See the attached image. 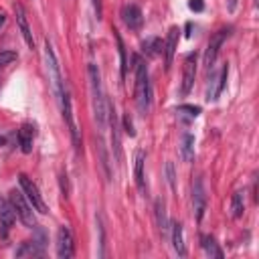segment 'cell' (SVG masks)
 <instances>
[{"label": "cell", "mask_w": 259, "mask_h": 259, "mask_svg": "<svg viewBox=\"0 0 259 259\" xmlns=\"http://www.w3.org/2000/svg\"><path fill=\"white\" fill-rule=\"evenodd\" d=\"M229 35H231V28H221V30H217L215 35L211 37V41H209V45H207V51H205V59H203L207 71L213 69V65H215V61H217V55H219L223 43L227 41V37H229Z\"/></svg>", "instance_id": "cell-7"}, {"label": "cell", "mask_w": 259, "mask_h": 259, "mask_svg": "<svg viewBox=\"0 0 259 259\" xmlns=\"http://www.w3.org/2000/svg\"><path fill=\"white\" fill-rule=\"evenodd\" d=\"M227 77H229V65H225V67L221 69V73H219V77L215 79V81H217V83H215V89L209 91V95H207L209 102H215L217 97L223 93V89H225V85H227Z\"/></svg>", "instance_id": "cell-21"}, {"label": "cell", "mask_w": 259, "mask_h": 259, "mask_svg": "<svg viewBox=\"0 0 259 259\" xmlns=\"http://www.w3.org/2000/svg\"><path fill=\"white\" fill-rule=\"evenodd\" d=\"M154 215H156V225H158V229L162 233V237L168 235V229H170V223H168V215H166V205L162 199H156L154 203Z\"/></svg>", "instance_id": "cell-14"}, {"label": "cell", "mask_w": 259, "mask_h": 259, "mask_svg": "<svg viewBox=\"0 0 259 259\" xmlns=\"http://www.w3.org/2000/svg\"><path fill=\"white\" fill-rule=\"evenodd\" d=\"M188 8L194 12H203L205 10V0H188Z\"/></svg>", "instance_id": "cell-32"}, {"label": "cell", "mask_w": 259, "mask_h": 259, "mask_svg": "<svg viewBox=\"0 0 259 259\" xmlns=\"http://www.w3.org/2000/svg\"><path fill=\"white\" fill-rule=\"evenodd\" d=\"M12 61H16V53L14 51H2V53H0V67L10 65Z\"/></svg>", "instance_id": "cell-31"}, {"label": "cell", "mask_w": 259, "mask_h": 259, "mask_svg": "<svg viewBox=\"0 0 259 259\" xmlns=\"http://www.w3.org/2000/svg\"><path fill=\"white\" fill-rule=\"evenodd\" d=\"M178 26H172L168 30V37H166V43H164V61H166V69H170V65L174 61V53H176V47H178Z\"/></svg>", "instance_id": "cell-13"}, {"label": "cell", "mask_w": 259, "mask_h": 259, "mask_svg": "<svg viewBox=\"0 0 259 259\" xmlns=\"http://www.w3.org/2000/svg\"><path fill=\"white\" fill-rule=\"evenodd\" d=\"M194 77H197V53H190L184 59V69H182V85H180V93L188 95L192 85H194Z\"/></svg>", "instance_id": "cell-9"}, {"label": "cell", "mask_w": 259, "mask_h": 259, "mask_svg": "<svg viewBox=\"0 0 259 259\" xmlns=\"http://www.w3.org/2000/svg\"><path fill=\"white\" fill-rule=\"evenodd\" d=\"M178 112H180V114H188V116H192V118H197V116L201 114V108H199V106L182 104V106H178Z\"/></svg>", "instance_id": "cell-30"}, {"label": "cell", "mask_w": 259, "mask_h": 259, "mask_svg": "<svg viewBox=\"0 0 259 259\" xmlns=\"http://www.w3.org/2000/svg\"><path fill=\"white\" fill-rule=\"evenodd\" d=\"M122 122H124V130H126V134H130V136H136V130H134V122H132V118H130V114H124V118H122Z\"/></svg>", "instance_id": "cell-29"}, {"label": "cell", "mask_w": 259, "mask_h": 259, "mask_svg": "<svg viewBox=\"0 0 259 259\" xmlns=\"http://www.w3.org/2000/svg\"><path fill=\"white\" fill-rule=\"evenodd\" d=\"M93 2V10H95V14H97V20L102 18V0H91Z\"/></svg>", "instance_id": "cell-34"}, {"label": "cell", "mask_w": 259, "mask_h": 259, "mask_svg": "<svg viewBox=\"0 0 259 259\" xmlns=\"http://www.w3.org/2000/svg\"><path fill=\"white\" fill-rule=\"evenodd\" d=\"M18 182H20V190L24 192V197H26V201L32 205V209L35 211H39V213H49V207H47V203L43 201V197H41V192H39V186L32 182L26 174H20L18 176Z\"/></svg>", "instance_id": "cell-6"}, {"label": "cell", "mask_w": 259, "mask_h": 259, "mask_svg": "<svg viewBox=\"0 0 259 259\" xmlns=\"http://www.w3.org/2000/svg\"><path fill=\"white\" fill-rule=\"evenodd\" d=\"M227 8H229V12H235V8H237V0H229Z\"/></svg>", "instance_id": "cell-35"}, {"label": "cell", "mask_w": 259, "mask_h": 259, "mask_svg": "<svg viewBox=\"0 0 259 259\" xmlns=\"http://www.w3.org/2000/svg\"><path fill=\"white\" fill-rule=\"evenodd\" d=\"M45 253V247H41L37 241H26L16 249V257H41Z\"/></svg>", "instance_id": "cell-19"}, {"label": "cell", "mask_w": 259, "mask_h": 259, "mask_svg": "<svg viewBox=\"0 0 259 259\" xmlns=\"http://www.w3.org/2000/svg\"><path fill=\"white\" fill-rule=\"evenodd\" d=\"M14 14H16V22H18V28H20V35H22L24 43L28 45V49H35V39H32V30L28 26L26 12H24L22 4H14Z\"/></svg>", "instance_id": "cell-12"}, {"label": "cell", "mask_w": 259, "mask_h": 259, "mask_svg": "<svg viewBox=\"0 0 259 259\" xmlns=\"http://www.w3.org/2000/svg\"><path fill=\"white\" fill-rule=\"evenodd\" d=\"M116 41H118V51H120V71H122V79H126L128 73V61H126V49H124V41L116 32Z\"/></svg>", "instance_id": "cell-26"}, {"label": "cell", "mask_w": 259, "mask_h": 259, "mask_svg": "<svg viewBox=\"0 0 259 259\" xmlns=\"http://www.w3.org/2000/svg\"><path fill=\"white\" fill-rule=\"evenodd\" d=\"M59 104H61V112H63L65 124H67V128H69L73 146H75V150L79 152V150H81V138H79V128H77V124H75L73 106H71V93H69V89H67V83L63 85V91H61V95H59Z\"/></svg>", "instance_id": "cell-3"}, {"label": "cell", "mask_w": 259, "mask_h": 259, "mask_svg": "<svg viewBox=\"0 0 259 259\" xmlns=\"http://www.w3.org/2000/svg\"><path fill=\"white\" fill-rule=\"evenodd\" d=\"M87 77H89V87H91V104H93V114L100 132H106L108 128V97L102 87V75L95 63H89L87 67Z\"/></svg>", "instance_id": "cell-1"}, {"label": "cell", "mask_w": 259, "mask_h": 259, "mask_svg": "<svg viewBox=\"0 0 259 259\" xmlns=\"http://www.w3.org/2000/svg\"><path fill=\"white\" fill-rule=\"evenodd\" d=\"M45 61H47V71H49V81H51V85H53V93L57 95V100H59L65 81H63V77H61L59 61H57V55H55V49H53L51 41H45Z\"/></svg>", "instance_id": "cell-5"}, {"label": "cell", "mask_w": 259, "mask_h": 259, "mask_svg": "<svg viewBox=\"0 0 259 259\" xmlns=\"http://www.w3.org/2000/svg\"><path fill=\"white\" fill-rule=\"evenodd\" d=\"M142 53L146 57H158L160 53H164V43H162V39H158V37H150L142 43Z\"/></svg>", "instance_id": "cell-20"}, {"label": "cell", "mask_w": 259, "mask_h": 259, "mask_svg": "<svg viewBox=\"0 0 259 259\" xmlns=\"http://www.w3.org/2000/svg\"><path fill=\"white\" fill-rule=\"evenodd\" d=\"M14 219H16V213H14L10 201L0 199V223L4 225V229H10L14 225Z\"/></svg>", "instance_id": "cell-18"}, {"label": "cell", "mask_w": 259, "mask_h": 259, "mask_svg": "<svg viewBox=\"0 0 259 259\" xmlns=\"http://www.w3.org/2000/svg\"><path fill=\"white\" fill-rule=\"evenodd\" d=\"M4 142H6V140H4L2 136H0V146H4Z\"/></svg>", "instance_id": "cell-37"}, {"label": "cell", "mask_w": 259, "mask_h": 259, "mask_svg": "<svg viewBox=\"0 0 259 259\" xmlns=\"http://www.w3.org/2000/svg\"><path fill=\"white\" fill-rule=\"evenodd\" d=\"M164 172H166V182L172 190H176V172H174V164L172 162H166V166H164Z\"/></svg>", "instance_id": "cell-28"}, {"label": "cell", "mask_w": 259, "mask_h": 259, "mask_svg": "<svg viewBox=\"0 0 259 259\" xmlns=\"http://www.w3.org/2000/svg\"><path fill=\"white\" fill-rule=\"evenodd\" d=\"M59 182H61V190H63V194L67 197L69 194V182H67V174H61L59 176Z\"/></svg>", "instance_id": "cell-33"}, {"label": "cell", "mask_w": 259, "mask_h": 259, "mask_svg": "<svg viewBox=\"0 0 259 259\" xmlns=\"http://www.w3.org/2000/svg\"><path fill=\"white\" fill-rule=\"evenodd\" d=\"M132 61H134V71H136V106H138L140 116H148L150 102H152V87H150L148 67L140 59V55H134Z\"/></svg>", "instance_id": "cell-2"}, {"label": "cell", "mask_w": 259, "mask_h": 259, "mask_svg": "<svg viewBox=\"0 0 259 259\" xmlns=\"http://www.w3.org/2000/svg\"><path fill=\"white\" fill-rule=\"evenodd\" d=\"M180 158L184 162H190L194 160V136L192 134H184L182 140H180Z\"/></svg>", "instance_id": "cell-22"}, {"label": "cell", "mask_w": 259, "mask_h": 259, "mask_svg": "<svg viewBox=\"0 0 259 259\" xmlns=\"http://www.w3.org/2000/svg\"><path fill=\"white\" fill-rule=\"evenodd\" d=\"M4 22H6V16H4V14H0V26H2Z\"/></svg>", "instance_id": "cell-36"}, {"label": "cell", "mask_w": 259, "mask_h": 259, "mask_svg": "<svg viewBox=\"0 0 259 259\" xmlns=\"http://www.w3.org/2000/svg\"><path fill=\"white\" fill-rule=\"evenodd\" d=\"M245 211V192L243 190H237L231 199V217L233 219H239Z\"/></svg>", "instance_id": "cell-23"}, {"label": "cell", "mask_w": 259, "mask_h": 259, "mask_svg": "<svg viewBox=\"0 0 259 259\" xmlns=\"http://www.w3.org/2000/svg\"><path fill=\"white\" fill-rule=\"evenodd\" d=\"M97 229H100V257H106V229H104V223L102 217L97 215Z\"/></svg>", "instance_id": "cell-27"}, {"label": "cell", "mask_w": 259, "mask_h": 259, "mask_svg": "<svg viewBox=\"0 0 259 259\" xmlns=\"http://www.w3.org/2000/svg\"><path fill=\"white\" fill-rule=\"evenodd\" d=\"M207 211V190H205V182L203 178H197L192 184V213L197 221H203Z\"/></svg>", "instance_id": "cell-8"}, {"label": "cell", "mask_w": 259, "mask_h": 259, "mask_svg": "<svg viewBox=\"0 0 259 259\" xmlns=\"http://www.w3.org/2000/svg\"><path fill=\"white\" fill-rule=\"evenodd\" d=\"M97 152H100V164L104 168V174L108 180H112V168H110V156H108V150H106V144L104 140L100 138L97 140Z\"/></svg>", "instance_id": "cell-24"}, {"label": "cell", "mask_w": 259, "mask_h": 259, "mask_svg": "<svg viewBox=\"0 0 259 259\" xmlns=\"http://www.w3.org/2000/svg\"><path fill=\"white\" fill-rule=\"evenodd\" d=\"M122 18L130 30H140L144 24V14L138 4H126L122 10Z\"/></svg>", "instance_id": "cell-11"}, {"label": "cell", "mask_w": 259, "mask_h": 259, "mask_svg": "<svg viewBox=\"0 0 259 259\" xmlns=\"http://www.w3.org/2000/svg\"><path fill=\"white\" fill-rule=\"evenodd\" d=\"M170 229V239H172V247L174 251L178 253V257H184L186 255V245H184V231H182V225L178 221H174Z\"/></svg>", "instance_id": "cell-15"}, {"label": "cell", "mask_w": 259, "mask_h": 259, "mask_svg": "<svg viewBox=\"0 0 259 259\" xmlns=\"http://www.w3.org/2000/svg\"><path fill=\"white\" fill-rule=\"evenodd\" d=\"M201 241H203V249H205V253H207L209 257H217V259H221V257H223V251L219 249V243H217L213 237L205 235Z\"/></svg>", "instance_id": "cell-25"}, {"label": "cell", "mask_w": 259, "mask_h": 259, "mask_svg": "<svg viewBox=\"0 0 259 259\" xmlns=\"http://www.w3.org/2000/svg\"><path fill=\"white\" fill-rule=\"evenodd\" d=\"M32 138H35V128L30 124H22L20 132H18V142H20V150L24 154H30L32 150Z\"/></svg>", "instance_id": "cell-17"}, {"label": "cell", "mask_w": 259, "mask_h": 259, "mask_svg": "<svg viewBox=\"0 0 259 259\" xmlns=\"http://www.w3.org/2000/svg\"><path fill=\"white\" fill-rule=\"evenodd\" d=\"M8 201H10L16 217L20 219V223L24 227H28V229H35V227H37V219H35V213H32L35 209H32V205L26 201L24 192L22 190H10Z\"/></svg>", "instance_id": "cell-4"}, {"label": "cell", "mask_w": 259, "mask_h": 259, "mask_svg": "<svg viewBox=\"0 0 259 259\" xmlns=\"http://www.w3.org/2000/svg\"><path fill=\"white\" fill-rule=\"evenodd\" d=\"M73 235L69 231V227H59L57 231V255L61 259H71L73 257Z\"/></svg>", "instance_id": "cell-10"}, {"label": "cell", "mask_w": 259, "mask_h": 259, "mask_svg": "<svg viewBox=\"0 0 259 259\" xmlns=\"http://www.w3.org/2000/svg\"><path fill=\"white\" fill-rule=\"evenodd\" d=\"M144 164H146V154L142 150L136 152L134 160V176H136V186L140 192H146V178H144Z\"/></svg>", "instance_id": "cell-16"}]
</instances>
